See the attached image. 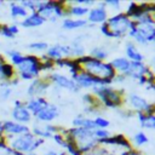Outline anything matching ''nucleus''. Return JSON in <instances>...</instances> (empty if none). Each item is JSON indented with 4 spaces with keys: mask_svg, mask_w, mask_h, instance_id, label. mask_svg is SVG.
<instances>
[{
    "mask_svg": "<svg viewBox=\"0 0 155 155\" xmlns=\"http://www.w3.org/2000/svg\"><path fill=\"white\" fill-rule=\"evenodd\" d=\"M44 155H58V154H57L54 150H48V151H46Z\"/></svg>",
    "mask_w": 155,
    "mask_h": 155,
    "instance_id": "2f4dec72",
    "label": "nucleus"
},
{
    "mask_svg": "<svg viewBox=\"0 0 155 155\" xmlns=\"http://www.w3.org/2000/svg\"><path fill=\"white\" fill-rule=\"evenodd\" d=\"M52 80H53L59 87L68 88V90H71V91H78V90H79V86L76 85V82H75L73 79H68L67 76H63V75H61V74H53V75H52Z\"/></svg>",
    "mask_w": 155,
    "mask_h": 155,
    "instance_id": "1a4fd4ad",
    "label": "nucleus"
},
{
    "mask_svg": "<svg viewBox=\"0 0 155 155\" xmlns=\"http://www.w3.org/2000/svg\"><path fill=\"white\" fill-rule=\"evenodd\" d=\"M139 121L142 122V126L144 128H153L155 130V116L150 115V116H143L139 114Z\"/></svg>",
    "mask_w": 155,
    "mask_h": 155,
    "instance_id": "aec40b11",
    "label": "nucleus"
},
{
    "mask_svg": "<svg viewBox=\"0 0 155 155\" xmlns=\"http://www.w3.org/2000/svg\"><path fill=\"white\" fill-rule=\"evenodd\" d=\"M58 115V108L53 104H46L35 116L38 117V120L40 121H51L53 119H56Z\"/></svg>",
    "mask_w": 155,
    "mask_h": 155,
    "instance_id": "6e6552de",
    "label": "nucleus"
},
{
    "mask_svg": "<svg viewBox=\"0 0 155 155\" xmlns=\"http://www.w3.org/2000/svg\"><path fill=\"white\" fill-rule=\"evenodd\" d=\"M10 94H11V88H10V87H2V88L0 90V97H1L2 99H6Z\"/></svg>",
    "mask_w": 155,
    "mask_h": 155,
    "instance_id": "c756f323",
    "label": "nucleus"
},
{
    "mask_svg": "<svg viewBox=\"0 0 155 155\" xmlns=\"http://www.w3.org/2000/svg\"><path fill=\"white\" fill-rule=\"evenodd\" d=\"M38 13L44 18L50 17V18L54 19L56 17L62 15V8L56 2H41L39 10H38Z\"/></svg>",
    "mask_w": 155,
    "mask_h": 155,
    "instance_id": "423d86ee",
    "label": "nucleus"
},
{
    "mask_svg": "<svg viewBox=\"0 0 155 155\" xmlns=\"http://www.w3.org/2000/svg\"><path fill=\"white\" fill-rule=\"evenodd\" d=\"M105 18H107V11L102 4L99 5V7H96V8H92L88 11V21L90 22L102 23L105 21Z\"/></svg>",
    "mask_w": 155,
    "mask_h": 155,
    "instance_id": "9b49d317",
    "label": "nucleus"
},
{
    "mask_svg": "<svg viewBox=\"0 0 155 155\" xmlns=\"http://www.w3.org/2000/svg\"><path fill=\"white\" fill-rule=\"evenodd\" d=\"M84 64L87 71L91 73L92 76L97 79L111 80V78L114 76V70L111 69L110 64L102 63L101 61L94 59V58H84Z\"/></svg>",
    "mask_w": 155,
    "mask_h": 155,
    "instance_id": "f257e3e1",
    "label": "nucleus"
},
{
    "mask_svg": "<svg viewBox=\"0 0 155 155\" xmlns=\"http://www.w3.org/2000/svg\"><path fill=\"white\" fill-rule=\"evenodd\" d=\"M12 74H13V70L8 64H1L0 65V79L7 80L12 76Z\"/></svg>",
    "mask_w": 155,
    "mask_h": 155,
    "instance_id": "412c9836",
    "label": "nucleus"
},
{
    "mask_svg": "<svg viewBox=\"0 0 155 155\" xmlns=\"http://www.w3.org/2000/svg\"><path fill=\"white\" fill-rule=\"evenodd\" d=\"M29 47L31 50H36V51H44L47 48V44L46 42H31L29 44Z\"/></svg>",
    "mask_w": 155,
    "mask_h": 155,
    "instance_id": "cd10ccee",
    "label": "nucleus"
},
{
    "mask_svg": "<svg viewBox=\"0 0 155 155\" xmlns=\"http://www.w3.org/2000/svg\"><path fill=\"white\" fill-rule=\"evenodd\" d=\"M93 91L96 93L99 94V97L105 102V104L108 105H117L120 103V97L117 94L116 91L111 90L110 87H107V86H94L93 87Z\"/></svg>",
    "mask_w": 155,
    "mask_h": 155,
    "instance_id": "39448f33",
    "label": "nucleus"
},
{
    "mask_svg": "<svg viewBox=\"0 0 155 155\" xmlns=\"http://www.w3.org/2000/svg\"><path fill=\"white\" fill-rule=\"evenodd\" d=\"M90 54L94 58V59H104L107 56H108V52L104 50V48H101V47H96V48H92Z\"/></svg>",
    "mask_w": 155,
    "mask_h": 155,
    "instance_id": "4be33fe9",
    "label": "nucleus"
},
{
    "mask_svg": "<svg viewBox=\"0 0 155 155\" xmlns=\"http://www.w3.org/2000/svg\"><path fill=\"white\" fill-rule=\"evenodd\" d=\"M153 64L155 65V57H154V59H153Z\"/></svg>",
    "mask_w": 155,
    "mask_h": 155,
    "instance_id": "473e14b6",
    "label": "nucleus"
},
{
    "mask_svg": "<svg viewBox=\"0 0 155 155\" xmlns=\"http://www.w3.org/2000/svg\"><path fill=\"white\" fill-rule=\"evenodd\" d=\"M18 69H19L22 79L30 80L38 75L40 70V64L35 57L29 56V57H24V61L18 65Z\"/></svg>",
    "mask_w": 155,
    "mask_h": 155,
    "instance_id": "20e7f679",
    "label": "nucleus"
},
{
    "mask_svg": "<svg viewBox=\"0 0 155 155\" xmlns=\"http://www.w3.org/2000/svg\"><path fill=\"white\" fill-rule=\"evenodd\" d=\"M11 15L13 17H25L27 8L23 7L21 4H11Z\"/></svg>",
    "mask_w": 155,
    "mask_h": 155,
    "instance_id": "6ab92c4d",
    "label": "nucleus"
},
{
    "mask_svg": "<svg viewBox=\"0 0 155 155\" xmlns=\"http://www.w3.org/2000/svg\"><path fill=\"white\" fill-rule=\"evenodd\" d=\"M153 41H154V42H155V35H154V39H153Z\"/></svg>",
    "mask_w": 155,
    "mask_h": 155,
    "instance_id": "72a5a7b5",
    "label": "nucleus"
},
{
    "mask_svg": "<svg viewBox=\"0 0 155 155\" xmlns=\"http://www.w3.org/2000/svg\"><path fill=\"white\" fill-rule=\"evenodd\" d=\"M111 67H114L116 70L126 74L130 69V65H131V61L126 59V58H115L111 63H110Z\"/></svg>",
    "mask_w": 155,
    "mask_h": 155,
    "instance_id": "dca6fc26",
    "label": "nucleus"
},
{
    "mask_svg": "<svg viewBox=\"0 0 155 155\" xmlns=\"http://www.w3.org/2000/svg\"><path fill=\"white\" fill-rule=\"evenodd\" d=\"M105 4H107V5H110V6H114V7H117V6L120 5V2H119V1H116V0H113V1H107Z\"/></svg>",
    "mask_w": 155,
    "mask_h": 155,
    "instance_id": "7c9ffc66",
    "label": "nucleus"
},
{
    "mask_svg": "<svg viewBox=\"0 0 155 155\" xmlns=\"http://www.w3.org/2000/svg\"><path fill=\"white\" fill-rule=\"evenodd\" d=\"M47 87V84L44 81V80H40V79H36L31 82V85L29 86V90H28V93L29 94H39L41 92H44Z\"/></svg>",
    "mask_w": 155,
    "mask_h": 155,
    "instance_id": "f3484780",
    "label": "nucleus"
},
{
    "mask_svg": "<svg viewBox=\"0 0 155 155\" xmlns=\"http://www.w3.org/2000/svg\"><path fill=\"white\" fill-rule=\"evenodd\" d=\"M12 117L18 122V124H22V122H29L30 121V111L27 109V107L22 105L19 102L16 103V107L13 108L12 110Z\"/></svg>",
    "mask_w": 155,
    "mask_h": 155,
    "instance_id": "0eeeda50",
    "label": "nucleus"
},
{
    "mask_svg": "<svg viewBox=\"0 0 155 155\" xmlns=\"http://www.w3.org/2000/svg\"><path fill=\"white\" fill-rule=\"evenodd\" d=\"M33 132H34L35 134L40 136V137H46V138H51V137H52V133L47 132V131L45 130V127L35 126V127H33Z\"/></svg>",
    "mask_w": 155,
    "mask_h": 155,
    "instance_id": "a878e982",
    "label": "nucleus"
},
{
    "mask_svg": "<svg viewBox=\"0 0 155 155\" xmlns=\"http://www.w3.org/2000/svg\"><path fill=\"white\" fill-rule=\"evenodd\" d=\"M8 54H10V57H11V61H12V63L13 64H16L17 67L24 61V57L18 52V51H8Z\"/></svg>",
    "mask_w": 155,
    "mask_h": 155,
    "instance_id": "5701e85b",
    "label": "nucleus"
},
{
    "mask_svg": "<svg viewBox=\"0 0 155 155\" xmlns=\"http://www.w3.org/2000/svg\"><path fill=\"white\" fill-rule=\"evenodd\" d=\"M130 103L132 104L133 108H136L137 110H140V111H149L150 110V105L149 103L140 96H137V94H131L130 96Z\"/></svg>",
    "mask_w": 155,
    "mask_h": 155,
    "instance_id": "f8f14e48",
    "label": "nucleus"
},
{
    "mask_svg": "<svg viewBox=\"0 0 155 155\" xmlns=\"http://www.w3.org/2000/svg\"><path fill=\"white\" fill-rule=\"evenodd\" d=\"M94 124L97 126V128H105L109 126V121L105 120L104 117H96L94 119Z\"/></svg>",
    "mask_w": 155,
    "mask_h": 155,
    "instance_id": "c85d7f7f",
    "label": "nucleus"
},
{
    "mask_svg": "<svg viewBox=\"0 0 155 155\" xmlns=\"http://www.w3.org/2000/svg\"><path fill=\"white\" fill-rule=\"evenodd\" d=\"M93 134L96 138H99V139H108L110 136V133L105 128H97L93 131Z\"/></svg>",
    "mask_w": 155,
    "mask_h": 155,
    "instance_id": "bb28decb",
    "label": "nucleus"
},
{
    "mask_svg": "<svg viewBox=\"0 0 155 155\" xmlns=\"http://www.w3.org/2000/svg\"><path fill=\"white\" fill-rule=\"evenodd\" d=\"M86 24H87V21H84V19H64L63 28L74 29V28H81Z\"/></svg>",
    "mask_w": 155,
    "mask_h": 155,
    "instance_id": "a211bd4d",
    "label": "nucleus"
},
{
    "mask_svg": "<svg viewBox=\"0 0 155 155\" xmlns=\"http://www.w3.org/2000/svg\"><path fill=\"white\" fill-rule=\"evenodd\" d=\"M41 143H44V139H36L31 133L27 132L23 133L21 136H18L17 138H15L11 143L12 148L17 153H30L33 151L35 148H38Z\"/></svg>",
    "mask_w": 155,
    "mask_h": 155,
    "instance_id": "f03ea898",
    "label": "nucleus"
},
{
    "mask_svg": "<svg viewBox=\"0 0 155 155\" xmlns=\"http://www.w3.org/2000/svg\"><path fill=\"white\" fill-rule=\"evenodd\" d=\"M133 25V23L124 15H117L114 16L113 18L109 19L107 27L110 30L113 36H120L122 34H125L127 30L131 29V27Z\"/></svg>",
    "mask_w": 155,
    "mask_h": 155,
    "instance_id": "7ed1b4c3",
    "label": "nucleus"
},
{
    "mask_svg": "<svg viewBox=\"0 0 155 155\" xmlns=\"http://www.w3.org/2000/svg\"><path fill=\"white\" fill-rule=\"evenodd\" d=\"M30 155H35V154H30Z\"/></svg>",
    "mask_w": 155,
    "mask_h": 155,
    "instance_id": "f704fd0d",
    "label": "nucleus"
},
{
    "mask_svg": "<svg viewBox=\"0 0 155 155\" xmlns=\"http://www.w3.org/2000/svg\"><path fill=\"white\" fill-rule=\"evenodd\" d=\"M2 128L7 133H12V134H23L28 132V128L24 125L15 122V121H5L2 124Z\"/></svg>",
    "mask_w": 155,
    "mask_h": 155,
    "instance_id": "9d476101",
    "label": "nucleus"
},
{
    "mask_svg": "<svg viewBox=\"0 0 155 155\" xmlns=\"http://www.w3.org/2000/svg\"><path fill=\"white\" fill-rule=\"evenodd\" d=\"M44 22H45V18L41 17L38 12H34V13H31L30 16H28L22 22V25L23 27H38V25H41Z\"/></svg>",
    "mask_w": 155,
    "mask_h": 155,
    "instance_id": "4468645a",
    "label": "nucleus"
},
{
    "mask_svg": "<svg viewBox=\"0 0 155 155\" xmlns=\"http://www.w3.org/2000/svg\"><path fill=\"white\" fill-rule=\"evenodd\" d=\"M126 54L131 59V62H142L143 61V54L133 46L132 42H128L126 45Z\"/></svg>",
    "mask_w": 155,
    "mask_h": 155,
    "instance_id": "2eb2a0df",
    "label": "nucleus"
},
{
    "mask_svg": "<svg viewBox=\"0 0 155 155\" xmlns=\"http://www.w3.org/2000/svg\"><path fill=\"white\" fill-rule=\"evenodd\" d=\"M133 140H134V143H136L137 145H143V144H145V143L148 142V137L145 136V133L138 132V133L134 134Z\"/></svg>",
    "mask_w": 155,
    "mask_h": 155,
    "instance_id": "393cba45",
    "label": "nucleus"
},
{
    "mask_svg": "<svg viewBox=\"0 0 155 155\" xmlns=\"http://www.w3.org/2000/svg\"><path fill=\"white\" fill-rule=\"evenodd\" d=\"M70 13L74 16H84V15L88 13V8L85 6H73L70 10Z\"/></svg>",
    "mask_w": 155,
    "mask_h": 155,
    "instance_id": "b1692460",
    "label": "nucleus"
},
{
    "mask_svg": "<svg viewBox=\"0 0 155 155\" xmlns=\"http://www.w3.org/2000/svg\"><path fill=\"white\" fill-rule=\"evenodd\" d=\"M46 104H47V102L44 98H31V99H29V102L27 104V109L30 113H33L34 115H36Z\"/></svg>",
    "mask_w": 155,
    "mask_h": 155,
    "instance_id": "ddd939ff",
    "label": "nucleus"
}]
</instances>
